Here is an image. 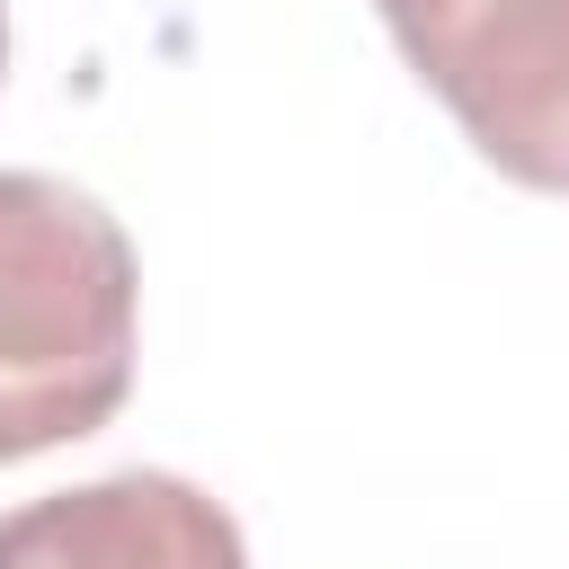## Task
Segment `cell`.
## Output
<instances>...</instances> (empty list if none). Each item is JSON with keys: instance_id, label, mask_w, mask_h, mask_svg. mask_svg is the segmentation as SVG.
Wrapping results in <instances>:
<instances>
[{"instance_id": "cell-1", "label": "cell", "mask_w": 569, "mask_h": 569, "mask_svg": "<svg viewBox=\"0 0 569 569\" xmlns=\"http://www.w3.org/2000/svg\"><path fill=\"white\" fill-rule=\"evenodd\" d=\"M133 311L124 222L44 169H0V462L80 445L124 409Z\"/></svg>"}, {"instance_id": "cell-3", "label": "cell", "mask_w": 569, "mask_h": 569, "mask_svg": "<svg viewBox=\"0 0 569 569\" xmlns=\"http://www.w3.org/2000/svg\"><path fill=\"white\" fill-rule=\"evenodd\" d=\"M0 569H249L231 507L178 471H107L0 516Z\"/></svg>"}, {"instance_id": "cell-4", "label": "cell", "mask_w": 569, "mask_h": 569, "mask_svg": "<svg viewBox=\"0 0 569 569\" xmlns=\"http://www.w3.org/2000/svg\"><path fill=\"white\" fill-rule=\"evenodd\" d=\"M0 71H9V9H0Z\"/></svg>"}, {"instance_id": "cell-2", "label": "cell", "mask_w": 569, "mask_h": 569, "mask_svg": "<svg viewBox=\"0 0 569 569\" xmlns=\"http://www.w3.org/2000/svg\"><path fill=\"white\" fill-rule=\"evenodd\" d=\"M400 62L453 107L471 151L533 196H569V0H373Z\"/></svg>"}]
</instances>
